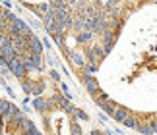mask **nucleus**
Masks as SVG:
<instances>
[{
    "mask_svg": "<svg viewBox=\"0 0 157 135\" xmlns=\"http://www.w3.org/2000/svg\"><path fill=\"white\" fill-rule=\"evenodd\" d=\"M21 2L29 4V8H35V10H39V14H41V16H45V14H47V8H45L43 0H21Z\"/></svg>",
    "mask_w": 157,
    "mask_h": 135,
    "instance_id": "f03ea898",
    "label": "nucleus"
},
{
    "mask_svg": "<svg viewBox=\"0 0 157 135\" xmlns=\"http://www.w3.org/2000/svg\"><path fill=\"white\" fill-rule=\"evenodd\" d=\"M130 114H132V112H130V110L126 108V106H120V104H118V106L114 108V112H113L111 116H113V118L117 120V122H120V124H122V122H124L126 118H128Z\"/></svg>",
    "mask_w": 157,
    "mask_h": 135,
    "instance_id": "f257e3e1",
    "label": "nucleus"
}]
</instances>
